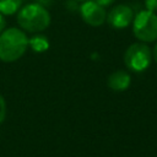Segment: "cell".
I'll return each instance as SVG.
<instances>
[{
	"label": "cell",
	"mask_w": 157,
	"mask_h": 157,
	"mask_svg": "<svg viewBox=\"0 0 157 157\" xmlns=\"http://www.w3.org/2000/svg\"><path fill=\"white\" fill-rule=\"evenodd\" d=\"M134 20V11L128 5H117L107 13V21L113 28H125Z\"/></svg>",
	"instance_id": "obj_6"
},
{
	"label": "cell",
	"mask_w": 157,
	"mask_h": 157,
	"mask_svg": "<svg viewBox=\"0 0 157 157\" xmlns=\"http://www.w3.org/2000/svg\"><path fill=\"white\" fill-rule=\"evenodd\" d=\"M22 5V0H0V13L12 15Z\"/></svg>",
	"instance_id": "obj_9"
},
{
	"label": "cell",
	"mask_w": 157,
	"mask_h": 157,
	"mask_svg": "<svg viewBox=\"0 0 157 157\" xmlns=\"http://www.w3.org/2000/svg\"><path fill=\"white\" fill-rule=\"evenodd\" d=\"M145 6L148 11L156 12L157 11V0H145Z\"/></svg>",
	"instance_id": "obj_11"
},
{
	"label": "cell",
	"mask_w": 157,
	"mask_h": 157,
	"mask_svg": "<svg viewBox=\"0 0 157 157\" xmlns=\"http://www.w3.org/2000/svg\"><path fill=\"white\" fill-rule=\"evenodd\" d=\"M28 48V38L18 28L4 29L0 34V60L11 63L20 59Z\"/></svg>",
	"instance_id": "obj_1"
},
{
	"label": "cell",
	"mask_w": 157,
	"mask_h": 157,
	"mask_svg": "<svg viewBox=\"0 0 157 157\" xmlns=\"http://www.w3.org/2000/svg\"><path fill=\"white\" fill-rule=\"evenodd\" d=\"M130 82H131V76L129 75V72L123 70L114 71L108 77V87L117 92L125 91L130 86Z\"/></svg>",
	"instance_id": "obj_7"
},
{
	"label": "cell",
	"mask_w": 157,
	"mask_h": 157,
	"mask_svg": "<svg viewBox=\"0 0 157 157\" xmlns=\"http://www.w3.org/2000/svg\"><path fill=\"white\" fill-rule=\"evenodd\" d=\"M97 4H99L101 6H103V7H105V6H109V5H112L115 0H94Z\"/></svg>",
	"instance_id": "obj_12"
},
{
	"label": "cell",
	"mask_w": 157,
	"mask_h": 157,
	"mask_svg": "<svg viewBox=\"0 0 157 157\" xmlns=\"http://www.w3.org/2000/svg\"><path fill=\"white\" fill-rule=\"evenodd\" d=\"M132 32L141 42H153L157 39V15L148 10H142L134 16Z\"/></svg>",
	"instance_id": "obj_3"
},
{
	"label": "cell",
	"mask_w": 157,
	"mask_h": 157,
	"mask_svg": "<svg viewBox=\"0 0 157 157\" xmlns=\"http://www.w3.org/2000/svg\"><path fill=\"white\" fill-rule=\"evenodd\" d=\"M28 47L37 53H42L49 48V40L43 34H34L33 37L28 38Z\"/></svg>",
	"instance_id": "obj_8"
},
{
	"label": "cell",
	"mask_w": 157,
	"mask_h": 157,
	"mask_svg": "<svg viewBox=\"0 0 157 157\" xmlns=\"http://www.w3.org/2000/svg\"><path fill=\"white\" fill-rule=\"evenodd\" d=\"M152 60V52L144 43H132L128 47L124 54V63L134 72L145 71Z\"/></svg>",
	"instance_id": "obj_4"
},
{
	"label": "cell",
	"mask_w": 157,
	"mask_h": 157,
	"mask_svg": "<svg viewBox=\"0 0 157 157\" xmlns=\"http://www.w3.org/2000/svg\"><path fill=\"white\" fill-rule=\"evenodd\" d=\"M152 55H153V58H155V60H156V63H157V43H156V45H155V48H153Z\"/></svg>",
	"instance_id": "obj_14"
},
{
	"label": "cell",
	"mask_w": 157,
	"mask_h": 157,
	"mask_svg": "<svg viewBox=\"0 0 157 157\" xmlns=\"http://www.w3.org/2000/svg\"><path fill=\"white\" fill-rule=\"evenodd\" d=\"M17 22L25 31L38 33L49 26L50 15L39 4H27L18 11Z\"/></svg>",
	"instance_id": "obj_2"
},
{
	"label": "cell",
	"mask_w": 157,
	"mask_h": 157,
	"mask_svg": "<svg viewBox=\"0 0 157 157\" xmlns=\"http://www.w3.org/2000/svg\"><path fill=\"white\" fill-rule=\"evenodd\" d=\"M80 13L82 20L93 27H99L107 20V12L103 6L97 4L94 0H86L80 6Z\"/></svg>",
	"instance_id": "obj_5"
},
{
	"label": "cell",
	"mask_w": 157,
	"mask_h": 157,
	"mask_svg": "<svg viewBox=\"0 0 157 157\" xmlns=\"http://www.w3.org/2000/svg\"><path fill=\"white\" fill-rule=\"evenodd\" d=\"M77 1H86V0H77Z\"/></svg>",
	"instance_id": "obj_15"
},
{
	"label": "cell",
	"mask_w": 157,
	"mask_h": 157,
	"mask_svg": "<svg viewBox=\"0 0 157 157\" xmlns=\"http://www.w3.org/2000/svg\"><path fill=\"white\" fill-rule=\"evenodd\" d=\"M5 26H6V21H5V18H4L2 13H0V34H1V32L5 29Z\"/></svg>",
	"instance_id": "obj_13"
},
{
	"label": "cell",
	"mask_w": 157,
	"mask_h": 157,
	"mask_svg": "<svg viewBox=\"0 0 157 157\" xmlns=\"http://www.w3.org/2000/svg\"><path fill=\"white\" fill-rule=\"evenodd\" d=\"M5 115H6V102L5 98L0 94V124L5 119Z\"/></svg>",
	"instance_id": "obj_10"
}]
</instances>
